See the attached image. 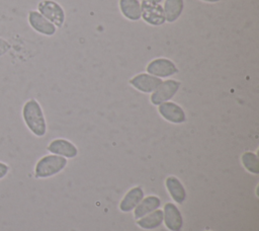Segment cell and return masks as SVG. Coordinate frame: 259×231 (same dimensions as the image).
Returning a JSON list of instances; mask_svg holds the SVG:
<instances>
[{
    "instance_id": "8fae6325",
    "label": "cell",
    "mask_w": 259,
    "mask_h": 231,
    "mask_svg": "<svg viewBox=\"0 0 259 231\" xmlns=\"http://www.w3.org/2000/svg\"><path fill=\"white\" fill-rule=\"evenodd\" d=\"M48 150L55 154V155H61L68 158H73L77 155L78 150L71 142L65 139H56L53 140L49 146Z\"/></svg>"
},
{
    "instance_id": "5b68a950",
    "label": "cell",
    "mask_w": 259,
    "mask_h": 231,
    "mask_svg": "<svg viewBox=\"0 0 259 231\" xmlns=\"http://www.w3.org/2000/svg\"><path fill=\"white\" fill-rule=\"evenodd\" d=\"M147 72L158 78L170 77L178 72V68L170 59L157 58L148 64Z\"/></svg>"
},
{
    "instance_id": "7402d4cb",
    "label": "cell",
    "mask_w": 259,
    "mask_h": 231,
    "mask_svg": "<svg viewBox=\"0 0 259 231\" xmlns=\"http://www.w3.org/2000/svg\"><path fill=\"white\" fill-rule=\"evenodd\" d=\"M201 1H205V2H218L220 0H201Z\"/></svg>"
},
{
    "instance_id": "e0dca14e",
    "label": "cell",
    "mask_w": 259,
    "mask_h": 231,
    "mask_svg": "<svg viewBox=\"0 0 259 231\" xmlns=\"http://www.w3.org/2000/svg\"><path fill=\"white\" fill-rule=\"evenodd\" d=\"M163 212L161 210L154 211V213L142 218L137 223L143 229H155L162 224Z\"/></svg>"
},
{
    "instance_id": "5bb4252c",
    "label": "cell",
    "mask_w": 259,
    "mask_h": 231,
    "mask_svg": "<svg viewBox=\"0 0 259 231\" xmlns=\"http://www.w3.org/2000/svg\"><path fill=\"white\" fill-rule=\"evenodd\" d=\"M183 0H165L163 10L166 21L169 23L176 21L180 17L183 11Z\"/></svg>"
},
{
    "instance_id": "3957f363",
    "label": "cell",
    "mask_w": 259,
    "mask_h": 231,
    "mask_svg": "<svg viewBox=\"0 0 259 231\" xmlns=\"http://www.w3.org/2000/svg\"><path fill=\"white\" fill-rule=\"evenodd\" d=\"M37 11L56 27L63 26L65 22V11L57 2L53 0H41L37 4Z\"/></svg>"
},
{
    "instance_id": "52a82bcc",
    "label": "cell",
    "mask_w": 259,
    "mask_h": 231,
    "mask_svg": "<svg viewBox=\"0 0 259 231\" xmlns=\"http://www.w3.org/2000/svg\"><path fill=\"white\" fill-rule=\"evenodd\" d=\"M27 20L31 28L40 34L52 36L57 31V27L36 10H30L28 12Z\"/></svg>"
},
{
    "instance_id": "9a60e30c",
    "label": "cell",
    "mask_w": 259,
    "mask_h": 231,
    "mask_svg": "<svg viewBox=\"0 0 259 231\" xmlns=\"http://www.w3.org/2000/svg\"><path fill=\"white\" fill-rule=\"evenodd\" d=\"M166 186L175 202H177L178 204H181L185 201L186 191L179 179H177L174 176L168 177L166 179Z\"/></svg>"
},
{
    "instance_id": "30bf717a",
    "label": "cell",
    "mask_w": 259,
    "mask_h": 231,
    "mask_svg": "<svg viewBox=\"0 0 259 231\" xmlns=\"http://www.w3.org/2000/svg\"><path fill=\"white\" fill-rule=\"evenodd\" d=\"M163 219L165 220L166 227L171 231H180L182 227V216L178 208L172 204L168 203L164 207Z\"/></svg>"
},
{
    "instance_id": "2e32d148",
    "label": "cell",
    "mask_w": 259,
    "mask_h": 231,
    "mask_svg": "<svg viewBox=\"0 0 259 231\" xmlns=\"http://www.w3.org/2000/svg\"><path fill=\"white\" fill-rule=\"evenodd\" d=\"M142 203L138 205V207L135 208V217L141 218L144 217L145 215L149 214L150 212L155 211L159 206H160V199L158 197H147L146 199H144L143 201H141Z\"/></svg>"
},
{
    "instance_id": "8992f818",
    "label": "cell",
    "mask_w": 259,
    "mask_h": 231,
    "mask_svg": "<svg viewBox=\"0 0 259 231\" xmlns=\"http://www.w3.org/2000/svg\"><path fill=\"white\" fill-rule=\"evenodd\" d=\"M180 86V82L170 79L163 81L158 88L151 95V102L155 105H159L167 100L171 99L175 93L178 91Z\"/></svg>"
},
{
    "instance_id": "7c38bea8",
    "label": "cell",
    "mask_w": 259,
    "mask_h": 231,
    "mask_svg": "<svg viewBox=\"0 0 259 231\" xmlns=\"http://www.w3.org/2000/svg\"><path fill=\"white\" fill-rule=\"evenodd\" d=\"M144 191L141 187L137 186L132 188L123 198V200L120 203V210L122 212H130L133 209H135L143 200Z\"/></svg>"
},
{
    "instance_id": "44dd1931",
    "label": "cell",
    "mask_w": 259,
    "mask_h": 231,
    "mask_svg": "<svg viewBox=\"0 0 259 231\" xmlns=\"http://www.w3.org/2000/svg\"><path fill=\"white\" fill-rule=\"evenodd\" d=\"M146 1H149V2H152V3H157V4H159L162 0H146Z\"/></svg>"
},
{
    "instance_id": "ffe728a7",
    "label": "cell",
    "mask_w": 259,
    "mask_h": 231,
    "mask_svg": "<svg viewBox=\"0 0 259 231\" xmlns=\"http://www.w3.org/2000/svg\"><path fill=\"white\" fill-rule=\"evenodd\" d=\"M9 172V166L8 164L0 161V179L4 178Z\"/></svg>"
},
{
    "instance_id": "ba28073f",
    "label": "cell",
    "mask_w": 259,
    "mask_h": 231,
    "mask_svg": "<svg viewBox=\"0 0 259 231\" xmlns=\"http://www.w3.org/2000/svg\"><path fill=\"white\" fill-rule=\"evenodd\" d=\"M158 110L160 114L170 123L181 124L186 121V115L184 110L182 109L181 106H179L174 102H171V101L163 102L159 104Z\"/></svg>"
},
{
    "instance_id": "9c48e42d",
    "label": "cell",
    "mask_w": 259,
    "mask_h": 231,
    "mask_svg": "<svg viewBox=\"0 0 259 231\" xmlns=\"http://www.w3.org/2000/svg\"><path fill=\"white\" fill-rule=\"evenodd\" d=\"M130 83L136 89L145 93H149V92H154L158 88V86L162 83V80L151 74L141 73L134 76L130 80Z\"/></svg>"
},
{
    "instance_id": "4fadbf2b",
    "label": "cell",
    "mask_w": 259,
    "mask_h": 231,
    "mask_svg": "<svg viewBox=\"0 0 259 231\" xmlns=\"http://www.w3.org/2000/svg\"><path fill=\"white\" fill-rule=\"evenodd\" d=\"M119 8L128 20L137 21L141 18V4L138 0H119Z\"/></svg>"
},
{
    "instance_id": "ac0fdd59",
    "label": "cell",
    "mask_w": 259,
    "mask_h": 231,
    "mask_svg": "<svg viewBox=\"0 0 259 231\" xmlns=\"http://www.w3.org/2000/svg\"><path fill=\"white\" fill-rule=\"evenodd\" d=\"M242 162L245 166V168L254 173L258 174L259 173V162H258V157L252 153V152H245L242 156Z\"/></svg>"
},
{
    "instance_id": "277c9868",
    "label": "cell",
    "mask_w": 259,
    "mask_h": 231,
    "mask_svg": "<svg viewBox=\"0 0 259 231\" xmlns=\"http://www.w3.org/2000/svg\"><path fill=\"white\" fill-rule=\"evenodd\" d=\"M141 17H143V19L151 25H162L166 21L164 10L162 6L157 3L143 0L141 4Z\"/></svg>"
},
{
    "instance_id": "6da1fadb",
    "label": "cell",
    "mask_w": 259,
    "mask_h": 231,
    "mask_svg": "<svg viewBox=\"0 0 259 231\" xmlns=\"http://www.w3.org/2000/svg\"><path fill=\"white\" fill-rule=\"evenodd\" d=\"M22 119L27 129L36 137H42L47 133V123L42 108L37 100L29 99L22 106Z\"/></svg>"
},
{
    "instance_id": "d6986e66",
    "label": "cell",
    "mask_w": 259,
    "mask_h": 231,
    "mask_svg": "<svg viewBox=\"0 0 259 231\" xmlns=\"http://www.w3.org/2000/svg\"><path fill=\"white\" fill-rule=\"evenodd\" d=\"M10 50V45L7 41L0 37V57L5 55Z\"/></svg>"
},
{
    "instance_id": "7a4b0ae2",
    "label": "cell",
    "mask_w": 259,
    "mask_h": 231,
    "mask_svg": "<svg viewBox=\"0 0 259 231\" xmlns=\"http://www.w3.org/2000/svg\"><path fill=\"white\" fill-rule=\"evenodd\" d=\"M67 159L58 155H47L41 157L35 164L34 175L37 178H47L59 173L65 168Z\"/></svg>"
}]
</instances>
